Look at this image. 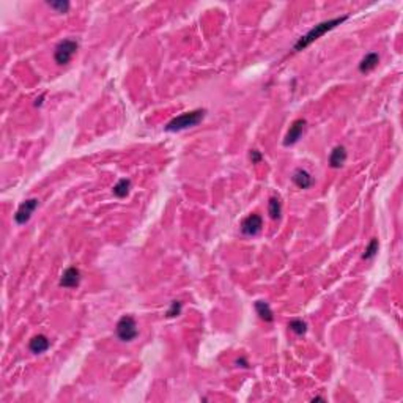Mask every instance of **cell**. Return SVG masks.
I'll return each mask as SVG.
<instances>
[{
    "instance_id": "6da1fadb",
    "label": "cell",
    "mask_w": 403,
    "mask_h": 403,
    "mask_svg": "<svg viewBox=\"0 0 403 403\" xmlns=\"http://www.w3.org/2000/svg\"><path fill=\"white\" fill-rule=\"evenodd\" d=\"M343 21H346V16H342V18H335V19H329V21H324V23L318 24V26H315L312 30H309L306 35L301 37L298 40V43L295 45V51H302V49H306L309 45H312V43L315 40H318L321 38L324 34H328L329 30L335 29L337 26H340Z\"/></svg>"
},
{
    "instance_id": "7a4b0ae2",
    "label": "cell",
    "mask_w": 403,
    "mask_h": 403,
    "mask_svg": "<svg viewBox=\"0 0 403 403\" xmlns=\"http://www.w3.org/2000/svg\"><path fill=\"white\" fill-rule=\"evenodd\" d=\"M205 114H206V111H203V109H197V111H191V112H186V114H181V115L175 117L173 120H170V122L166 125V131H167V133H177V131L192 128V126L199 125L202 122Z\"/></svg>"
},
{
    "instance_id": "3957f363",
    "label": "cell",
    "mask_w": 403,
    "mask_h": 403,
    "mask_svg": "<svg viewBox=\"0 0 403 403\" xmlns=\"http://www.w3.org/2000/svg\"><path fill=\"white\" fill-rule=\"evenodd\" d=\"M139 331H137V323L136 320L131 317V315H125L118 320L117 323V335L120 340L123 342H131L137 337Z\"/></svg>"
},
{
    "instance_id": "277c9868",
    "label": "cell",
    "mask_w": 403,
    "mask_h": 403,
    "mask_svg": "<svg viewBox=\"0 0 403 403\" xmlns=\"http://www.w3.org/2000/svg\"><path fill=\"white\" fill-rule=\"evenodd\" d=\"M78 43L74 40H63L60 41L57 48H56V52H54V59H56L57 65H67L70 63V60L73 59V56L78 51Z\"/></svg>"
},
{
    "instance_id": "5b68a950",
    "label": "cell",
    "mask_w": 403,
    "mask_h": 403,
    "mask_svg": "<svg viewBox=\"0 0 403 403\" xmlns=\"http://www.w3.org/2000/svg\"><path fill=\"white\" fill-rule=\"evenodd\" d=\"M37 208H38V199H29V200H26L23 205L19 206L18 211H16V214H15V221H16V224H19V225L27 224V222L30 221L32 214H34V211H35Z\"/></svg>"
},
{
    "instance_id": "8992f818",
    "label": "cell",
    "mask_w": 403,
    "mask_h": 403,
    "mask_svg": "<svg viewBox=\"0 0 403 403\" xmlns=\"http://www.w3.org/2000/svg\"><path fill=\"white\" fill-rule=\"evenodd\" d=\"M261 225H263V219H261L260 214H255V213L249 214L241 222V232L247 236H254L257 233H260Z\"/></svg>"
},
{
    "instance_id": "52a82bcc",
    "label": "cell",
    "mask_w": 403,
    "mask_h": 403,
    "mask_svg": "<svg viewBox=\"0 0 403 403\" xmlns=\"http://www.w3.org/2000/svg\"><path fill=\"white\" fill-rule=\"evenodd\" d=\"M304 129H306V120L304 118H298L295 120V122L291 123L290 129H288V133L284 139V145L285 147H290V145H295L298 140L301 139L302 133H304Z\"/></svg>"
},
{
    "instance_id": "ba28073f",
    "label": "cell",
    "mask_w": 403,
    "mask_h": 403,
    "mask_svg": "<svg viewBox=\"0 0 403 403\" xmlns=\"http://www.w3.org/2000/svg\"><path fill=\"white\" fill-rule=\"evenodd\" d=\"M81 282V271L78 268H68L63 271L62 274V279H60V287H65V288H74L78 287Z\"/></svg>"
},
{
    "instance_id": "9c48e42d",
    "label": "cell",
    "mask_w": 403,
    "mask_h": 403,
    "mask_svg": "<svg viewBox=\"0 0 403 403\" xmlns=\"http://www.w3.org/2000/svg\"><path fill=\"white\" fill-rule=\"evenodd\" d=\"M291 180H293V183H295L299 189H307V188L312 186V183H313V178L310 177V173L307 170H302V169L295 170Z\"/></svg>"
},
{
    "instance_id": "30bf717a",
    "label": "cell",
    "mask_w": 403,
    "mask_h": 403,
    "mask_svg": "<svg viewBox=\"0 0 403 403\" xmlns=\"http://www.w3.org/2000/svg\"><path fill=\"white\" fill-rule=\"evenodd\" d=\"M49 339L46 335H43V334H38L35 337H32V340L29 343V348H30V351L32 353H35V354H40V353H45L48 348H49Z\"/></svg>"
},
{
    "instance_id": "8fae6325",
    "label": "cell",
    "mask_w": 403,
    "mask_h": 403,
    "mask_svg": "<svg viewBox=\"0 0 403 403\" xmlns=\"http://www.w3.org/2000/svg\"><path fill=\"white\" fill-rule=\"evenodd\" d=\"M346 161V150L343 145H337L332 151H331V156H329V166L332 169H339L345 164Z\"/></svg>"
},
{
    "instance_id": "7c38bea8",
    "label": "cell",
    "mask_w": 403,
    "mask_h": 403,
    "mask_svg": "<svg viewBox=\"0 0 403 403\" xmlns=\"http://www.w3.org/2000/svg\"><path fill=\"white\" fill-rule=\"evenodd\" d=\"M378 63H379V56L376 52H370L367 54V56L361 60V63H359V71L361 73H368V71H372L378 67Z\"/></svg>"
},
{
    "instance_id": "4fadbf2b",
    "label": "cell",
    "mask_w": 403,
    "mask_h": 403,
    "mask_svg": "<svg viewBox=\"0 0 403 403\" xmlns=\"http://www.w3.org/2000/svg\"><path fill=\"white\" fill-rule=\"evenodd\" d=\"M255 310L258 313V317L263 320V321H268L271 323L274 320V315H273V310H271L269 304L265 302V301H257L255 302Z\"/></svg>"
},
{
    "instance_id": "5bb4252c",
    "label": "cell",
    "mask_w": 403,
    "mask_h": 403,
    "mask_svg": "<svg viewBox=\"0 0 403 403\" xmlns=\"http://www.w3.org/2000/svg\"><path fill=\"white\" fill-rule=\"evenodd\" d=\"M129 189H131V181L126 180V178H122L115 184L112 191H114V195H117L118 199H123L129 194Z\"/></svg>"
},
{
    "instance_id": "9a60e30c",
    "label": "cell",
    "mask_w": 403,
    "mask_h": 403,
    "mask_svg": "<svg viewBox=\"0 0 403 403\" xmlns=\"http://www.w3.org/2000/svg\"><path fill=\"white\" fill-rule=\"evenodd\" d=\"M268 213H269V217H271V219H279V217H280L282 205H280V200H279L277 197H271V199H269V203H268Z\"/></svg>"
},
{
    "instance_id": "2e32d148",
    "label": "cell",
    "mask_w": 403,
    "mask_h": 403,
    "mask_svg": "<svg viewBox=\"0 0 403 403\" xmlns=\"http://www.w3.org/2000/svg\"><path fill=\"white\" fill-rule=\"evenodd\" d=\"M288 328L296 335H302V334H306V331H307V324L304 323L302 320H299V318H295V320H291L288 323Z\"/></svg>"
},
{
    "instance_id": "e0dca14e",
    "label": "cell",
    "mask_w": 403,
    "mask_h": 403,
    "mask_svg": "<svg viewBox=\"0 0 403 403\" xmlns=\"http://www.w3.org/2000/svg\"><path fill=\"white\" fill-rule=\"evenodd\" d=\"M378 247H379V244H378V239H372V241L368 243V246L365 247L364 254H362V258H364V260H370V258H373V257L376 255V252H378Z\"/></svg>"
},
{
    "instance_id": "ac0fdd59",
    "label": "cell",
    "mask_w": 403,
    "mask_h": 403,
    "mask_svg": "<svg viewBox=\"0 0 403 403\" xmlns=\"http://www.w3.org/2000/svg\"><path fill=\"white\" fill-rule=\"evenodd\" d=\"M48 5L52 10H56L57 13H67L68 8H70V4L68 2H63V0H59V2H49Z\"/></svg>"
},
{
    "instance_id": "d6986e66",
    "label": "cell",
    "mask_w": 403,
    "mask_h": 403,
    "mask_svg": "<svg viewBox=\"0 0 403 403\" xmlns=\"http://www.w3.org/2000/svg\"><path fill=\"white\" fill-rule=\"evenodd\" d=\"M180 312H181V302H180V301H173V302H172V306H170V309L167 310V317H169V318L177 317V315H180Z\"/></svg>"
},
{
    "instance_id": "ffe728a7",
    "label": "cell",
    "mask_w": 403,
    "mask_h": 403,
    "mask_svg": "<svg viewBox=\"0 0 403 403\" xmlns=\"http://www.w3.org/2000/svg\"><path fill=\"white\" fill-rule=\"evenodd\" d=\"M250 159H252V162H260L261 161V153L258 150H250Z\"/></svg>"
},
{
    "instance_id": "44dd1931",
    "label": "cell",
    "mask_w": 403,
    "mask_h": 403,
    "mask_svg": "<svg viewBox=\"0 0 403 403\" xmlns=\"http://www.w3.org/2000/svg\"><path fill=\"white\" fill-rule=\"evenodd\" d=\"M43 98H45V96H40V98H37V103H35V106H41V103H43Z\"/></svg>"
}]
</instances>
